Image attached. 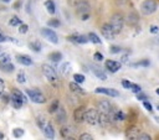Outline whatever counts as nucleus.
I'll return each mask as SVG.
<instances>
[{
    "mask_svg": "<svg viewBox=\"0 0 159 140\" xmlns=\"http://www.w3.org/2000/svg\"><path fill=\"white\" fill-rule=\"evenodd\" d=\"M45 7H46V10H47L51 15H53V14L56 12V6H55V2H53L52 0H46V1H45Z\"/></svg>",
    "mask_w": 159,
    "mask_h": 140,
    "instance_id": "obj_23",
    "label": "nucleus"
},
{
    "mask_svg": "<svg viewBox=\"0 0 159 140\" xmlns=\"http://www.w3.org/2000/svg\"><path fill=\"white\" fill-rule=\"evenodd\" d=\"M137 98H138L139 100H145V99H147V95L142 94V92H140V93H137Z\"/></svg>",
    "mask_w": 159,
    "mask_h": 140,
    "instance_id": "obj_49",
    "label": "nucleus"
},
{
    "mask_svg": "<svg viewBox=\"0 0 159 140\" xmlns=\"http://www.w3.org/2000/svg\"><path fill=\"white\" fill-rule=\"evenodd\" d=\"M4 89H5V84H4L2 79H0V95H2V93H4Z\"/></svg>",
    "mask_w": 159,
    "mask_h": 140,
    "instance_id": "obj_50",
    "label": "nucleus"
},
{
    "mask_svg": "<svg viewBox=\"0 0 159 140\" xmlns=\"http://www.w3.org/2000/svg\"><path fill=\"white\" fill-rule=\"evenodd\" d=\"M96 93H101V94H106V95H109V97H118L119 93L118 90L113 89V88H104V87H98L94 89Z\"/></svg>",
    "mask_w": 159,
    "mask_h": 140,
    "instance_id": "obj_12",
    "label": "nucleus"
},
{
    "mask_svg": "<svg viewBox=\"0 0 159 140\" xmlns=\"http://www.w3.org/2000/svg\"><path fill=\"white\" fill-rule=\"evenodd\" d=\"M149 31H150V33L155 35V33H158V32H159V27H158L157 25H152V26H150V28H149Z\"/></svg>",
    "mask_w": 159,
    "mask_h": 140,
    "instance_id": "obj_48",
    "label": "nucleus"
},
{
    "mask_svg": "<svg viewBox=\"0 0 159 140\" xmlns=\"http://www.w3.org/2000/svg\"><path fill=\"white\" fill-rule=\"evenodd\" d=\"M0 50H1V48H0ZM0 53H1V51H0Z\"/></svg>",
    "mask_w": 159,
    "mask_h": 140,
    "instance_id": "obj_61",
    "label": "nucleus"
},
{
    "mask_svg": "<svg viewBox=\"0 0 159 140\" xmlns=\"http://www.w3.org/2000/svg\"><path fill=\"white\" fill-rule=\"evenodd\" d=\"M27 30H29V26H27L26 24H21V25L19 26V32H20V33H26Z\"/></svg>",
    "mask_w": 159,
    "mask_h": 140,
    "instance_id": "obj_43",
    "label": "nucleus"
},
{
    "mask_svg": "<svg viewBox=\"0 0 159 140\" xmlns=\"http://www.w3.org/2000/svg\"><path fill=\"white\" fill-rule=\"evenodd\" d=\"M19 6H21V0H19L17 2H15V4H14V7H15V9H16V7H19Z\"/></svg>",
    "mask_w": 159,
    "mask_h": 140,
    "instance_id": "obj_55",
    "label": "nucleus"
},
{
    "mask_svg": "<svg viewBox=\"0 0 159 140\" xmlns=\"http://www.w3.org/2000/svg\"><path fill=\"white\" fill-rule=\"evenodd\" d=\"M108 114H109L111 120H117V121H123V120H125V114H124L122 110H119V109L111 110Z\"/></svg>",
    "mask_w": 159,
    "mask_h": 140,
    "instance_id": "obj_13",
    "label": "nucleus"
},
{
    "mask_svg": "<svg viewBox=\"0 0 159 140\" xmlns=\"http://www.w3.org/2000/svg\"><path fill=\"white\" fill-rule=\"evenodd\" d=\"M89 68H91V71L93 72V74H94L98 79H101V81H106V79H107L106 73H104L103 71H101V68H98L97 66H94V64H89Z\"/></svg>",
    "mask_w": 159,
    "mask_h": 140,
    "instance_id": "obj_17",
    "label": "nucleus"
},
{
    "mask_svg": "<svg viewBox=\"0 0 159 140\" xmlns=\"http://www.w3.org/2000/svg\"><path fill=\"white\" fill-rule=\"evenodd\" d=\"M16 81H17L19 83H25V82H26V76H25V73H24L22 71L17 73V77H16Z\"/></svg>",
    "mask_w": 159,
    "mask_h": 140,
    "instance_id": "obj_40",
    "label": "nucleus"
},
{
    "mask_svg": "<svg viewBox=\"0 0 159 140\" xmlns=\"http://www.w3.org/2000/svg\"><path fill=\"white\" fill-rule=\"evenodd\" d=\"M140 131L137 126H129L127 130H125V138L127 139H132V140H137L138 136H139Z\"/></svg>",
    "mask_w": 159,
    "mask_h": 140,
    "instance_id": "obj_15",
    "label": "nucleus"
},
{
    "mask_svg": "<svg viewBox=\"0 0 159 140\" xmlns=\"http://www.w3.org/2000/svg\"><path fill=\"white\" fill-rule=\"evenodd\" d=\"M10 62V55L9 53H0V63H9Z\"/></svg>",
    "mask_w": 159,
    "mask_h": 140,
    "instance_id": "obj_36",
    "label": "nucleus"
},
{
    "mask_svg": "<svg viewBox=\"0 0 159 140\" xmlns=\"http://www.w3.org/2000/svg\"><path fill=\"white\" fill-rule=\"evenodd\" d=\"M80 139H81V140H92L93 138H92L91 134H88V133H83V134L80 135Z\"/></svg>",
    "mask_w": 159,
    "mask_h": 140,
    "instance_id": "obj_44",
    "label": "nucleus"
},
{
    "mask_svg": "<svg viewBox=\"0 0 159 140\" xmlns=\"http://www.w3.org/2000/svg\"><path fill=\"white\" fill-rule=\"evenodd\" d=\"M41 68H42L43 76H45L46 79L50 82V84H52L53 87L57 88V87L60 85V81H58V77H57V73H56L55 68L51 67V66L47 64V63H43V64L41 66Z\"/></svg>",
    "mask_w": 159,
    "mask_h": 140,
    "instance_id": "obj_1",
    "label": "nucleus"
},
{
    "mask_svg": "<svg viewBox=\"0 0 159 140\" xmlns=\"http://www.w3.org/2000/svg\"><path fill=\"white\" fill-rule=\"evenodd\" d=\"M73 79H75V82H77V83H83V82H84V76L81 74V73H75V74H73Z\"/></svg>",
    "mask_w": 159,
    "mask_h": 140,
    "instance_id": "obj_39",
    "label": "nucleus"
},
{
    "mask_svg": "<svg viewBox=\"0 0 159 140\" xmlns=\"http://www.w3.org/2000/svg\"><path fill=\"white\" fill-rule=\"evenodd\" d=\"M10 102H11V105H12L15 109H20V108L22 107V104L25 103L24 100L17 99V98H15V97H10Z\"/></svg>",
    "mask_w": 159,
    "mask_h": 140,
    "instance_id": "obj_25",
    "label": "nucleus"
},
{
    "mask_svg": "<svg viewBox=\"0 0 159 140\" xmlns=\"http://www.w3.org/2000/svg\"><path fill=\"white\" fill-rule=\"evenodd\" d=\"M129 2V0H114V4L117 5V6H124V5H127Z\"/></svg>",
    "mask_w": 159,
    "mask_h": 140,
    "instance_id": "obj_47",
    "label": "nucleus"
},
{
    "mask_svg": "<svg viewBox=\"0 0 159 140\" xmlns=\"http://www.w3.org/2000/svg\"><path fill=\"white\" fill-rule=\"evenodd\" d=\"M84 121L89 125H97L99 123V113L94 108H89L84 113Z\"/></svg>",
    "mask_w": 159,
    "mask_h": 140,
    "instance_id": "obj_4",
    "label": "nucleus"
},
{
    "mask_svg": "<svg viewBox=\"0 0 159 140\" xmlns=\"http://www.w3.org/2000/svg\"><path fill=\"white\" fill-rule=\"evenodd\" d=\"M155 93H157V94L159 95V88H157V89H155Z\"/></svg>",
    "mask_w": 159,
    "mask_h": 140,
    "instance_id": "obj_57",
    "label": "nucleus"
},
{
    "mask_svg": "<svg viewBox=\"0 0 159 140\" xmlns=\"http://www.w3.org/2000/svg\"><path fill=\"white\" fill-rule=\"evenodd\" d=\"M98 108L102 113H109L112 110V104L109 103V100H101L98 103Z\"/></svg>",
    "mask_w": 159,
    "mask_h": 140,
    "instance_id": "obj_21",
    "label": "nucleus"
},
{
    "mask_svg": "<svg viewBox=\"0 0 159 140\" xmlns=\"http://www.w3.org/2000/svg\"><path fill=\"white\" fill-rule=\"evenodd\" d=\"M48 120L46 119V116L45 115H42V114H40V115H37L36 116V124H37V126L40 128V129H42L43 128V125L47 123Z\"/></svg>",
    "mask_w": 159,
    "mask_h": 140,
    "instance_id": "obj_27",
    "label": "nucleus"
},
{
    "mask_svg": "<svg viewBox=\"0 0 159 140\" xmlns=\"http://www.w3.org/2000/svg\"><path fill=\"white\" fill-rule=\"evenodd\" d=\"M88 17H89V14H83V15H81V19H82V21H86Z\"/></svg>",
    "mask_w": 159,
    "mask_h": 140,
    "instance_id": "obj_54",
    "label": "nucleus"
},
{
    "mask_svg": "<svg viewBox=\"0 0 159 140\" xmlns=\"http://www.w3.org/2000/svg\"><path fill=\"white\" fill-rule=\"evenodd\" d=\"M157 109H158V110H159V104H158V105H157Z\"/></svg>",
    "mask_w": 159,
    "mask_h": 140,
    "instance_id": "obj_60",
    "label": "nucleus"
},
{
    "mask_svg": "<svg viewBox=\"0 0 159 140\" xmlns=\"http://www.w3.org/2000/svg\"><path fill=\"white\" fill-rule=\"evenodd\" d=\"M68 87H70V89H71L72 92H75V93H84L83 88H81L80 83H77V82H71V83L68 84Z\"/></svg>",
    "mask_w": 159,
    "mask_h": 140,
    "instance_id": "obj_22",
    "label": "nucleus"
},
{
    "mask_svg": "<svg viewBox=\"0 0 159 140\" xmlns=\"http://www.w3.org/2000/svg\"><path fill=\"white\" fill-rule=\"evenodd\" d=\"M2 98H4V102H5V103H7V102H9V97H7V95H4Z\"/></svg>",
    "mask_w": 159,
    "mask_h": 140,
    "instance_id": "obj_56",
    "label": "nucleus"
},
{
    "mask_svg": "<svg viewBox=\"0 0 159 140\" xmlns=\"http://www.w3.org/2000/svg\"><path fill=\"white\" fill-rule=\"evenodd\" d=\"M149 64H150V61L149 59H140L138 62L129 63V66H132V67H149Z\"/></svg>",
    "mask_w": 159,
    "mask_h": 140,
    "instance_id": "obj_26",
    "label": "nucleus"
},
{
    "mask_svg": "<svg viewBox=\"0 0 159 140\" xmlns=\"http://www.w3.org/2000/svg\"><path fill=\"white\" fill-rule=\"evenodd\" d=\"M16 61L20 63V64H22V66H31L34 62H32V59H31V57H29V56H26V55H17L16 56Z\"/></svg>",
    "mask_w": 159,
    "mask_h": 140,
    "instance_id": "obj_19",
    "label": "nucleus"
},
{
    "mask_svg": "<svg viewBox=\"0 0 159 140\" xmlns=\"http://www.w3.org/2000/svg\"><path fill=\"white\" fill-rule=\"evenodd\" d=\"M48 58H50L52 62H58V61L62 58V55H61V52H51V53L48 55Z\"/></svg>",
    "mask_w": 159,
    "mask_h": 140,
    "instance_id": "obj_32",
    "label": "nucleus"
},
{
    "mask_svg": "<svg viewBox=\"0 0 159 140\" xmlns=\"http://www.w3.org/2000/svg\"><path fill=\"white\" fill-rule=\"evenodd\" d=\"M87 37H88V40H89L91 42H93V43H96V45H101V43H102L101 38H99L94 32H89Z\"/></svg>",
    "mask_w": 159,
    "mask_h": 140,
    "instance_id": "obj_29",
    "label": "nucleus"
},
{
    "mask_svg": "<svg viewBox=\"0 0 159 140\" xmlns=\"http://www.w3.org/2000/svg\"><path fill=\"white\" fill-rule=\"evenodd\" d=\"M76 10H77V14L81 16L83 14H89L91 6H89V4L86 0H80L77 2V5H76Z\"/></svg>",
    "mask_w": 159,
    "mask_h": 140,
    "instance_id": "obj_8",
    "label": "nucleus"
},
{
    "mask_svg": "<svg viewBox=\"0 0 159 140\" xmlns=\"http://www.w3.org/2000/svg\"><path fill=\"white\" fill-rule=\"evenodd\" d=\"M84 113H86V108L83 105H80L77 107L75 110H73V119L76 123H82L84 121Z\"/></svg>",
    "mask_w": 159,
    "mask_h": 140,
    "instance_id": "obj_9",
    "label": "nucleus"
},
{
    "mask_svg": "<svg viewBox=\"0 0 159 140\" xmlns=\"http://www.w3.org/2000/svg\"><path fill=\"white\" fill-rule=\"evenodd\" d=\"M158 9V4L155 0H144L140 4V12L145 16H149L152 14H154Z\"/></svg>",
    "mask_w": 159,
    "mask_h": 140,
    "instance_id": "obj_3",
    "label": "nucleus"
},
{
    "mask_svg": "<svg viewBox=\"0 0 159 140\" xmlns=\"http://www.w3.org/2000/svg\"><path fill=\"white\" fill-rule=\"evenodd\" d=\"M0 69L2 71V72H5V73H11L14 69H15V67H14V64L12 63H0Z\"/></svg>",
    "mask_w": 159,
    "mask_h": 140,
    "instance_id": "obj_24",
    "label": "nucleus"
},
{
    "mask_svg": "<svg viewBox=\"0 0 159 140\" xmlns=\"http://www.w3.org/2000/svg\"><path fill=\"white\" fill-rule=\"evenodd\" d=\"M124 16L120 14V12H116V14H113L112 15V17H111V26H112V28H113V31H114V33L117 35V33H119L122 30H123V26H124Z\"/></svg>",
    "mask_w": 159,
    "mask_h": 140,
    "instance_id": "obj_2",
    "label": "nucleus"
},
{
    "mask_svg": "<svg viewBox=\"0 0 159 140\" xmlns=\"http://www.w3.org/2000/svg\"><path fill=\"white\" fill-rule=\"evenodd\" d=\"M11 97H15V98H17V99H21V100H24V102H26V99H25V97H24V94L19 90V89H12L11 90Z\"/></svg>",
    "mask_w": 159,
    "mask_h": 140,
    "instance_id": "obj_33",
    "label": "nucleus"
},
{
    "mask_svg": "<svg viewBox=\"0 0 159 140\" xmlns=\"http://www.w3.org/2000/svg\"><path fill=\"white\" fill-rule=\"evenodd\" d=\"M93 59H96L97 62H101V61H103V59H104V57H103V55H102L101 52H98V51H97V52H94V53H93Z\"/></svg>",
    "mask_w": 159,
    "mask_h": 140,
    "instance_id": "obj_41",
    "label": "nucleus"
},
{
    "mask_svg": "<svg viewBox=\"0 0 159 140\" xmlns=\"http://www.w3.org/2000/svg\"><path fill=\"white\" fill-rule=\"evenodd\" d=\"M127 22H128L129 26H135V25L139 22V17H138V15H137L135 11H130V12L128 14V16H127Z\"/></svg>",
    "mask_w": 159,
    "mask_h": 140,
    "instance_id": "obj_20",
    "label": "nucleus"
},
{
    "mask_svg": "<svg viewBox=\"0 0 159 140\" xmlns=\"http://www.w3.org/2000/svg\"><path fill=\"white\" fill-rule=\"evenodd\" d=\"M138 139H140V140H150L152 136H150L149 134H147V133H142V134H139Z\"/></svg>",
    "mask_w": 159,
    "mask_h": 140,
    "instance_id": "obj_45",
    "label": "nucleus"
},
{
    "mask_svg": "<svg viewBox=\"0 0 159 140\" xmlns=\"http://www.w3.org/2000/svg\"><path fill=\"white\" fill-rule=\"evenodd\" d=\"M109 51H111V53H113V55H117V53H119L120 51H122V48L119 47V46H111L109 47Z\"/></svg>",
    "mask_w": 159,
    "mask_h": 140,
    "instance_id": "obj_42",
    "label": "nucleus"
},
{
    "mask_svg": "<svg viewBox=\"0 0 159 140\" xmlns=\"http://www.w3.org/2000/svg\"><path fill=\"white\" fill-rule=\"evenodd\" d=\"M22 24V21L20 20V17H17L16 15H14L10 20H9V25L10 26H20Z\"/></svg>",
    "mask_w": 159,
    "mask_h": 140,
    "instance_id": "obj_31",
    "label": "nucleus"
},
{
    "mask_svg": "<svg viewBox=\"0 0 159 140\" xmlns=\"http://www.w3.org/2000/svg\"><path fill=\"white\" fill-rule=\"evenodd\" d=\"M101 32H102V35H103V37H104L106 40H108V41L114 40L116 33H114V31H113L111 24H103L102 27H101Z\"/></svg>",
    "mask_w": 159,
    "mask_h": 140,
    "instance_id": "obj_7",
    "label": "nucleus"
},
{
    "mask_svg": "<svg viewBox=\"0 0 159 140\" xmlns=\"http://www.w3.org/2000/svg\"><path fill=\"white\" fill-rule=\"evenodd\" d=\"M60 25H61V22H60L58 19H50L47 21V26L48 27H58Z\"/></svg>",
    "mask_w": 159,
    "mask_h": 140,
    "instance_id": "obj_35",
    "label": "nucleus"
},
{
    "mask_svg": "<svg viewBox=\"0 0 159 140\" xmlns=\"http://www.w3.org/2000/svg\"><path fill=\"white\" fill-rule=\"evenodd\" d=\"M41 130H42L43 135H45L47 139H53V138H55V129H53V126H52V124H51L50 121H47V123L43 125V128H42Z\"/></svg>",
    "mask_w": 159,
    "mask_h": 140,
    "instance_id": "obj_14",
    "label": "nucleus"
},
{
    "mask_svg": "<svg viewBox=\"0 0 159 140\" xmlns=\"http://www.w3.org/2000/svg\"><path fill=\"white\" fill-rule=\"evenodd\" d=\"M70 71H71V64H70L68 62H66V63H63V64L61 66V72H62L63 74H68Z\"/></svg>",
    "mask_w": 159,
    "mask_h": 140,
    "instance_id": "obj_37",
    "label": "nucleus"
},
{
    "mask_svg": "<svg viewBox=\"0 0 159 140\" xmlns=\"http://www.w3.org/2000/svg\"><path fill=\"white\" fill-rule=\"evenodd\" d=\"M26 94L29 95V98H30V100L31 102H34V103H36V104H43V103H46V97L40 92V90H37V89H26Z\"/></svg>",
    "mask_w": 159,
    "mask_h": 140,
    "instance_id": "obj_5",
    "label": "nucleus"
},
{
    "mask_svg": "<svg viewBox=\"0 0 159 140\" xmlns=\"http://www.w3.org/2000/svg\"><path fill=\"white\" fill-rule=\"evenodd\" d=\"M122 85L124 87V88H127V89H130L133 93H140L142 92V88H140V85L139 84H137V83H133V82H130V81H127V79H123L122 81Z\"/></svg>",
    "mask_w": 159,
    "mask_h": 140,
    "instance_id": "obj_10",
    "label": "nucleus"
},
{
    "mask_svg": "<svg viewBox=\"0 0 159 140\" xmlns=\"http://www.w3.org/2000/svg\"><path fill=\"white\" fill-rule=\"evenodd\" d=\"M29 47H30L32 51H35V52H40V51H41V43H40V41H37V40L31 41V42L29 43Z\"/></svg>",
    "mask_w": 159,
    "mask_h": 140,
    "instance_id": "obj_28",
    "label": "nucleus"
},
{
    "mask_svg": "<svg viewBox=\"0 0 159 140\" xmlns=\"http://www.w3.org/2000/svg\"><path fill=\"white\" fill-rule=\"evenodd\" d=\"M78 1H80V0H68V4H70L71 6H76Z\"/></svg>",
    "mask_w": 159,
    "mask_h": 140,
    "instance_id": "obj_53",
    "label": "nucleus"
},
{
    "mask_svg": "<svg viewBox=\"0 0 159 140\" xmlns=\"http://www.w3.org/2000/svg\"><path fill=\"white\" fill-rule=\"evenodd\" d=\"M143 107L148 110V112H153V107H152V104L149 103V102H147V100H143Z\"/></svg>",
    "mask_w": 159,
    "mask_h": 140,
    "instance_id": "obj_46",
    "label": "nucleus"
},
{
    "mask_svg": "<svg viewBox=\"0 0 159 140\" xmlns=\"http://www.w3.org/2000/svg\"><path fill=\"white\" fill-rule=\"evenodd\" d=\"M2 2H10V0H1Z\"/></svg>",
    "mask_w": 159,
    "mask_h": 140,
    "instance_id": "obj_58",
    "label": "nucleus"
},
{
    "mask_svg": "<svg viewBox=\"0 0 159 140\" xmlns=\"http://www.w3.org/2000/svg\"><path fill=\"white\" fill-rule=\"evenodd\" d=\"M12 135H14V138H21V136L24 135V129H21V128H15V129L12 130Z\"/></svg>",
    "mask_w": 159,
    "mask_h": 140,
    "instance_id": "obj_38",
    "label": "nucleus"
},
{
    "mask_svg": "<svg viewBox=\"0 0 159 140\" xmlns=\"http://www.w3.org/2000/svg\"><path fill=\"white\" fill-rule=\"evenodd\" d=\"M2 138H4V135H2L1 133H0V139H2Z\"/></svg>",
    "mask_w": 159,
    "mask_h": 140,
    "instance_id": "obj_59",
    "label": "nucleus"
},
{
    "mask_svg": "<svg viewBox=\"0 0 159 140\" xmlns=\"http://www.w3.org/2000/svg\"><path fill=\"white\" fill-rule=\"evenodd\" d=\"M41 35L46 38V40H48L50 42H52V43H58V36H57V33L53 31V30H51V28H48V27H42L41 28Z\"/></svg>",
    "mask_w": 159,
    "mask_h": 140,
    "instance_id": "obj_6",
    "label": "nucleus"
},
{
    "mask_svg": "<svg viewBox=\"0 0 159 140\" xmlns=\"http://www.w3.org/2000/svg\"><path fill=\"white\" fill-rule=\"evenodd\" d=\"M106 68L111 72V73H116L119 68H120V62H117V61H112V59H107L106 61Z\"/></svg>",
    "mask_w": 159,
    "mask_h": 140,
    "instance_id": "obj_16",
    "label": "nucleus"
},
{
    "mask_svg": "<svg viewBox=\"0 0 159 140\" xmlns=\"http://www.w3.org/2000/svg\"><path fill=\"white\" fill-rule=\"evenodd\" d=\"M127 62H128V56H127V55L122 56V58H120V63H127Z\"/></svg>",
    "mask_w": 159,
    "mask_h": 140,
    "instance_id": "obj_52",
    "label": "nucleus"
},
{
    "mask_svg": "<svg viewBox=\"0 0 159 140\" xmlns=\"http://www.w3.org/2000/svg\"><path fill=\"white\" fill-rule=\"evenodd\" d=\"M5 41H7V37L0 31V42H5Z\"/></svg>",
    "mask_w": 159,
    "mask_h": 140,
    "instance_id": "obj_51",
    "label": "nucleus"
},
{
    "mask_svg": "<svg viewBox=\"0 0 159 140\" xmlns=\"http://www.w3.org/2000/svg\"><path fill=\"white\" fill-rule=\"evenodd\" d=\"M58 107H60V102H58L57 99H55V100L50 104V107H48V113H50V114L56 113V110L58 109Z\"/></svg>",
    "mask_w": 159,
    "mask_h": 140,
    "instance_id": "obj_30",
    "label": "nucleus"
},
{
    "mask_svg": "<svg viewBox=\"0 0 159 140\" xmlns=\"http://www.w3.org/2000/svg\"><path fill=\"white\" fill-rule=\"evenodd\" d=\"M67 40L71 41V42H75V43H77V45H84V43H87V42L89 41L88 37H86V36H83V35H77V33L68 36Z\"/></svg>",
    "mask_w": 159,
    "mask_h": 140,
    "instance_id": "obj_11",
    "label": "nucleus"
},
{
    "mask_svg": "<svg viewBox=\"0 0 159 140\" xmlns=\"http://www.w3.org/2000/svg\"><path fill=\"white\" fill-rule=\"evenodd\" d=\"M60 135H61L63 139H70V136H71V133H70V128H67V126H63V128H61V130H60Z\"/></svg>",
    "mask_w": 159,
    "mask_h": 140,
    "instance_id": "obj_34",
    "label": "nucleus"
},
{
    "mask_svg": "<svg viewBox=\"0 0 159 140\" xmlns=\"http://www.w3.org/2000/svg\"><path fill=\"white\" fill-rule=\"evenodd\" d=\"M56 120L58 124H63L67 120V115H66V110L61 107H58V109L56 110Z\"/></svg>",
    "mask_w": 159,
    "mask_h": 140,
    "instance_id": "obj_18",
    "label": "nucleus"
}]
</instances>
